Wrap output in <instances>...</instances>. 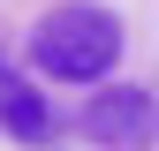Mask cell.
I'll list each match as a JSON object with an SVG mask.
<instances>
[{
  "label": "cell",
  "instance_id": "6da1fadb",
  "mask_svg": "<svg viewBox=\"0 0 159 151\" xmlns=\"http://www.w3.org/2000/svg\"><path fill=\"white\" fill-rule=\"evenodd\" d=\"M114 61H121V15L114 8L68 0L30 30V68L53 76V83H106Z\"/></svg>",
  "mask_w": 159,
  "mask_h": 151
},
{
  "label": "cell",
  "instance_id": "7a4b0ae2",
  "mask_svg": "<svg viewBox=\"0 0 159 151\" xmlns=\"http://www.w3.org/2000/svg\"><path fill=\"white\" fill-rule=\"evenodd\" d=\"M84 136L98 151H152L159 144V91H144V83H98L84 98Z\"/></svg>",
  "mask_w": 159,
  "mask_h": 151
},
{
  "label": "cell",
  "instance_id": "3957f363",
  "mask_svg": "<svg viewBox=\"0 0 159 151\" xmlns=\"http://www.w3.org/2000/svg\"><path fill=\"white\" fill-rule=\"evenodd\" d=\"M0 128H8L15 144L46 151L53 136H61V113L46 106V91H38V83H15V76H0Z\"/></svg>",
  "mask_w": 159,
  "mask_h": 151
}]
</instances>
